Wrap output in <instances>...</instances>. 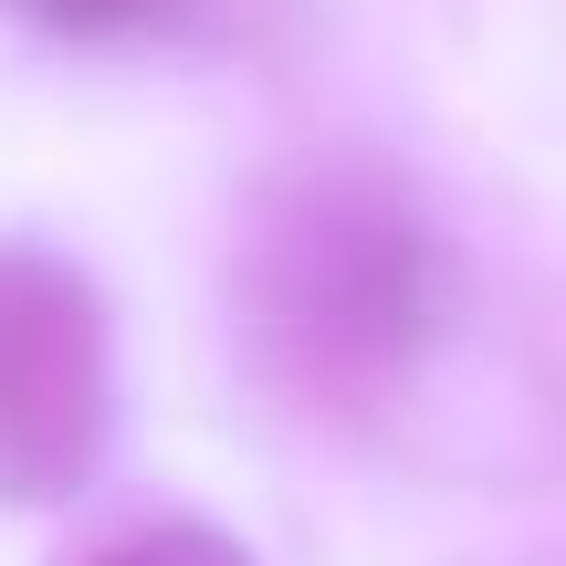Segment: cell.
<instances>
[{"mask_svg": "<svg viewBox=\"0 0 566 566\" xmlns=\"http://www.w3.org/2000/svg\"><path fill=\"white\" fill-rule=\"evenodd\" d=\"M105 441V315L74 263L0 242V493H74Z\"/></svg>", "mask_w": 566, "mask_h": 566, "instance_id": "6da1fadb", "label": "cell"}, {"mask_svg": "<svg viewBox=\"0 0 566 566\" xmlns=\"http://www.w3.org/2000/svg\"><path fill=\"white\" fill-rule=\"evenodd\" d=\"M263 304L294 336V357L315 367H378L409 346V315H420V252L388 210L367 200H304L294 221L273 231L263 263Z\"/></svg>", "mask_w": 566, "mask_h": 566, "instance_id": "7a4b0ae2", "label": "cell"}, {"mask_svg": "<svg viewBox=\"0 0 566 566\" xmlns=\"http://www.w3.org/2000/svg\"><path fill=\"white\" fill-rule=\"evenodd\" d=\"M84 566H252V556L221 525H137V535H116V546L84 556Z\"/></svg>", "mask_w": 566, "mask_h": 566, "instance_id": "3957f363", "label": "cell"}, {"mask_svg": "<svg viewBox=\"0 0 566 566\" xmlns=\"http://www.w3.org/2000/svg\"><path fill=\"white\" fill-rule=\"evenodd\" d=\"M11 11H32V21H63V32H116V21H137L147 0H11Z\"/></svg>", "mask_w": 566, "mask_h": 566, "instance_id": "277c9868", "label": "cell"}]
</instances>
